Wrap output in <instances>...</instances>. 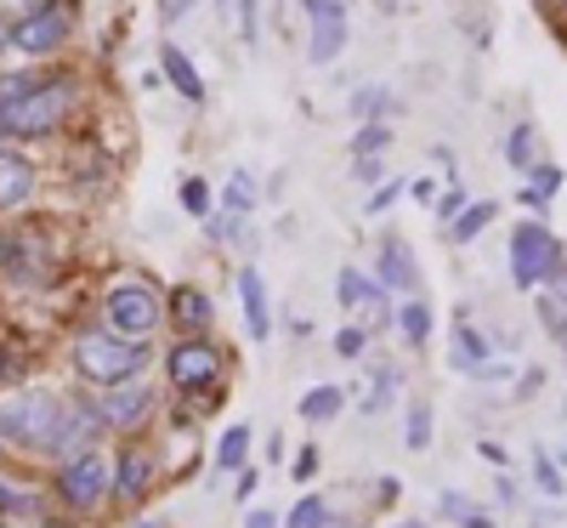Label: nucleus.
I'll list each match as a JSON object with an SVG mask.
<instances>
[{"label":"nucleus","mask_w":567,"mask_h":528,"mask_svg":"<svg viewBox=\"0 0 567 528\" xmlns=\"http://www.w3.org/2000/svg\"><path fill=\"white\" fill-rule=\"evenodd\" d=\"M290 471H296V484H312V477H318V444H307V449L296 455Z\"/></svg>","instance_id":"obj_41"},{"label":"nucleus","mask_w":567,"mask_h":528,"mask_svg":"<svg viewBox=\"0 0 567 528\" xmlns=\"http://www.w3.org/2000/svg\"><path fill=\"white\" fill-rule=\"evenodd\" d=\"M437 511H443L449 522H460V528H488V511L465 506V495H443V500H437Z\"/></svg>","instance_id":"obj_34"},{"label":"nucleus","mask_w":567,"mask_h":528,"mask_svg":"<svg viewBox=\"0 0 567 528\" xmlns=\"http://www.w3.org/2000/svg\"><path fill=\"white\" fill-rule=\"evenodd\" d=\"M505 165H511V171H534V165H539V131H534V120H516V125H511V136H505Z\"/></svg>","instance_id":"obj_25"},{"label":"nucleus","mask_w":567,"mask_h":528,"mask_svg":"<svg viewBox=\"0 0 567 528\" xmlns=\"http://www.w3.org/2000/svg\"><path fill=\"white\" fill-rule=\"evenodd\" d=\"M239 302H245L250 342H267V335H272V307H267V284H261L256 267H239Z\"/></svg>","instance_id":"obj_21"},{"label":"nucleus","mask_w":567,"mask_h":528,"mask_svg":"<svg viewBox=\"0 0 567 528\" xmlns=\"http://www.w3.org/2000/svg\"><path fill=\"white\" fill-rule=\"evenodd\" d=\"M0 58H12V18H0Z\"/></svg>","instance_id":"obj_48"},{"label":"nucleus","mask_w":567,"mask_h":528,"mask_svg":"<svg viewBox=\"0 0 567 528\" xmlns=\"http://www.w3.org/2000/svg\"><path fill=\"white\" fill-rule=\"evenodd\" d=\"M561 347H567V329H561Z\"/></svg>","instance_id":"obj_53"},{"label":"nucleus","mask_w":567,"mask_h":528,"mask_svg":"<svg viewBox=\"0 0 567 528\" xmlns=\"http://www.w3.org/2000/svg\"><path fill=\"white\" fill-rule=\"evenodd\" d=\"M0 149H7V136H0Z\"/></svg>","instance_id":"obj_54"},{"label":"nucleus","mask_w":567,"mask_h":528,"mask_svg":"<svg viewBox=\"0 0 567 528\" xmlns=\"http://www.w3.org/2000/svg\"><path fill=\"white\" fill-rule=\"evenodd\" d=\"M142 369H148V342H131V335H114V329H85L74 342V375L91 393L142 380Z\"/></svg>","instance_id":"obj_4"},{"label":"nucleus","mask_w":567,"mask_h":528,"mask_svg":"<svg viewBox=\"0 0 567 528\" xmlns=\"http://www.w3.org/2000/svg\"><path fill=\"white\" fill-rule=\"evenodd\" d=\"M40 511H45V495L0 466V522H34Z\"/></svg>","instance_id":"obj_20"},{"label":"nucleus","mask_w":567,"mask_h":528,"mask_svg":"<svg viewBox=\"0 0 567 528\" xmlns=\"http://www.w3.org/2000/svg\"><path fill=\"white\" fill-rule=\"evenodd\" d=\"M245 528H278V517H272V511H250Z\"/></svg>","instance_id":"obj_47"},{"label":"nucleus","mask_w":567,"mask_h":528,"mask_svg":"<svg viewBox=\"0 0 567 528\" xmlns=\"http://www.w3.org/2000/svg\"><path fill=\"white\" fill-rule=\"evenodd\" d=\"M284 528H329V506L318 500V495H301L296 500V511H290V522Z\"/></svg>","instance_id":"obj_36"},{"label":"nucleus","mask_w":567,"mask_h":528,"mask_svg":"<svg viewBox=\"0 0 567 528\" xmlns=\"http://www.w3.org/2000/svg\"><path fill=\"white\" fill-rule=\"evenodd\" d=\"M159 74H165V85L176 91V98H182L187 109H205V98H210V85H205L199 63L187 58L182 45H159Z\"/></svg>","instance_id":"obj_17"},{"label":"nucleus","mask_w":567,"mask_h":528,"mask_svg":"<svg viewBox=\"0 0 567 528\" xmlns=\"http://www.w3.org/2000/svg\"><path fill=\"white\" fill-rule=\"evenodd\" d=\"M256 200H261V194H256V176H250V171H233V176H227V187H221L227 216H250V211H256Z\"/></svg>","instance_id":"obj_30"},{"label":"nucleus","mask_w":567,"mask_h":528,"mask_svg":"<svg viewBox=\"0 0 567 528\" xmlns=\"http://www.w3.org/2000/svg\"><path fill=\"white\" fill-rule=\"evenodd\" d=\"M74 29H80V12L74 0H34L12 18V58L23 63H52L74 45Z\"/></svg>","instance_id":"obj_5"},{"label":"nucleus","mask_w":567,"mask_h":528,"mask_svg":"<svg viewBox=\"0 0 567 528\" xmlns=\"http://www.w3.org/2000/svg\"><path fill=\"white\" fill-rule=\"evenodd\" d=\"M499 216V205L494 200H471L454 222H449V238H454V245H477V238L488 233V222Z\"/></svg>","instance_id":"obj_23"},{"label":"nucleus","mask_w":567,"mask_h":528,"mask_svg":"<svg viewBox=\"0 0 567 528\" xmlns=\"http://www.w3.org/2000/svg\"><path fill=\"white\" fill-rule=\"evenodd\" d=\"M403 194V182H381V187H374V194H369V216H381L392 200Z\"/></svg>","instance_id":"obj_42"},{"label":"nucleus","mask_w":567,"mask_h":528,"mask_svg":"<svg viewBox=\"0 0 567 528\" xmlns=\"http://www.w3.org/2000/svg\"><path fill=\"white\" fill-rule=\"evenodd\" d=\"M363 347H369V324H347V329L336 335V353H341V358H363Z\"/></svg>","instance_id":"obj_37"},{"label":"nucleus","mask_w":567,"mask_h":528,"mask_svg":"<svg viewBox=\"0 0 567 528\" xmlns=\"http://www.w3.org/2000/svg\"><path fill=\"white\" fill-rule=\"evenodd\" d=\"M374 278H381L386 291H398V296H414L420 262H414V251H409L403 233H386V238H381V251H374Z\"/></svg>","instance_id":"obj_15"},{"label":"nucleus","mask_w":567,"mask_h":528,"mask_svg":"<svg viewBox=\"0 0 567 528\" xmlns=\"http://www.w3.org/2000/svg\"><path fill=\"white\" fill-rule=\"evenodd\" d=\"M0 267L12 273V284H45L52 278V245H45L40 227H12L7 238H0Z\"/></svg>","instance_id":"obj_10"},{"label":"nucleus","mask_w":567,"mask_h":528,"mask_svg":"<svg viewBox=\"0 0 567 528\" xmlns=\"http://www.w3.org/2000/svg\"><path fill=\"white\" fill-rule=\"evenodd\" d=\"M465 205H471V200H465V187H460V182H449L443 194H437V216H443V222H454Z\"/></svg>","instance_id":"obj_40"},{"label":"nucleus","mask_w":567,"mask_h":528,"mask_svg":"<svg viewBox=\"0 0 567 528\" xmlns=\"http://www.w3.org/2000/svg\"><path fill=\"white\" fill-rule=\"evenodd\" d=\"M176 200H182L187 216H210V182H205V176H182Z\"/></svg>","instance_id":"obj_33"},{"label":"nucleus","mask_w":567,"mask_h":528,"mask_svg":"<svg viewBox=\"0 0 567 528\" xmlns=\"http://www.w3.org/2000/svg\"><path fill=\"white\" fill-rule=\"evenodd\" d=\"M80 103V80L74 74H40L18 103L0 109V136H12V142H40V136H58L69 125Z\"/></svg>","instance_id":"obj_1"},{"label":"nucleus","mask_w":567,"mask_h":528,"mask_svg":"<svg viewBox=\"0 0 567 528\" xmlns=\"http://www.w3.org/2000/svg\"><path fill=\"white\" fill-rule=\"evenodd\" d=\"M12 387H23V358L12 347H0V393H12Z\"/></svg>","instance_id":"obj_39"},{"label":"nucleus","mask_w":567,"mask_h":528,"mask_svg":"<svg viewBox=\"0 0 567 528\" xmlns=\"http://www.w3.org/2000/svg\"><path fill=\"white\" fill-rule=\"evenodd\" d=\"M52 489L58 500L74 511V517H91V511H103L114 500V455L103 444H91L69 460H58V477H52Z\"/></svg>","instance_id":"obj_6"},{"label":"nucleus","mask_w":567,"mask_h":528,"mask_svg":"<svg viewBox=\"0 0 567 528\" xmlns=\"http://www.w3.org/2000/svg\"><path fill=\"white\" fill-rule=\"evenodd\" d=\"M165 375H171V387L182 398H216L221 393V375H227V353L216 342H205V335H182V342L165 353Z\"/></svg>","instance_id":"obj_8"},{"label":"nucleus","mask_w":567,"mask_h":528,"mask_svg":"<svg viewBox=\"0 0 567 528\" xmlns=\"http://www.w3.org/2000/svg\"><path fill=\"white\" fill-rule=\"evenodd\" d=\"M40 194V165L23 149H0V216L23 211Z\"/></svg>","instance_id":"obj_13"},{"label":"nucleus","mask_w":567,"mask_h":528,"mask_svg":"<svg viewBox=\"0 0 567 528\" xmlns=\"http://www.w3.org/2000/svg\"><path fill=\"white\" fill-rule=\"evenodd\" d=\"M154 489V455L148 449H120L114 455V500H142Z\"/></svg>","instance_id":"obj_19"},{"label":"nucleus","mask_w":567,"mask_h":528,"mask_svg":"<svg viewBox=\"0 0 567 528\" xmlns=\"http://www.w3.org/2000/svg\"><path fill=\"white\" fill-rule=\"evenodd\" d=\"M97 438H103V420H97V409H91V404H69V415H63V426H58V438L45 444L40 455L58 466V460H69V455L91 449Z\"/></svg>","instance_id":"obj_14"},{"label":"nucleus","mask_w":567,"mask_h":528,"mask_svg":"<svg viewBox=\"0 0 567 528\" xmlns=\"http://www.w3.org/2000/svg\"><path fill=\"white\" fill-rule=\"evenodd\" d=\"M386 149H392V125H386V120H358V136H352V160L386 154Z\"/></svg>","instance_id":"obj_31"},{"label":"nucleus","mask_w":567,"mask_h":528,"mask_svg":"<svg viewBox=\"0 0 567 528\" xmlns=\"http://www.w3.org/2000/svg\"><path fill=\"white\" fill-rule=\"evenodd\" d=\"M352 176H358V182H381V154H369V160H352Z\"/></svg>","instance_id":"obj_43"},{"label":"nucleus","mask_w":567,"mask_h":528,"mask_svg":"<svg viewBox=\"0 0 567 528\" xmlns=\"http://www.w3.org/2000/svg\"><path fill=\"white\" fill-rule=\"evenodd\" d=\"M347 109H352V120H386L398 103H392L386 85H358L352 98H347Z\"/></svg>","instance_id":"obj_29"},{"label":"nucleus","mask_w":567,"mask_h":528,"mask_svg":"<svg viewBox=\"0 0 567 528\" xmlns=\"http://www.w3.org/2000/svg\"><path fill=\"white\" fill-rule=\"evenodd\" d=\"M534 484H539V489H545L550 500H561V495H567V477H561V466H556V460H550L545 449L534 455Z\"/></svg>","instance_id":"obj_35"},{"label":"nucleus","mask_w":567,"mask_h":528,"mask_svg":"<svg viewBox=\"0 0 567 528\" xmlns=\"http://www.w3.org/2000/svg\"><path fill=\"white\" fill-rule=\"evenodd\" d=\"M301 12H307V63L329 69L341 52H347V0H301Z\"/></svg>","instance_id":"obj_9"},{"label":"nucleus","mask_w":567,"mask_h":528,"mask_svg":"<svg viewBox=\"0 0 567 528\" xmlns=\"http://www.w3.org/2000/svg\"><path fill=\"white\" fill-rule=\"evenodd\" d=\"M136 528H159V522H136Z\"/></svg>","instance_id":"obj_52"},{"label":"nucleus","mask_w":567,"mask_h":528,"mask_svg":"<svg viewBox=\"0 0 567 528\" xmlns=\"http://www.w3.org/2000/svg\"><path fill=\"white\" fill-rule=\"evenodd\" d=\"M432 431H437V420H432V404H409L403 409V444H409V455H425L432 449Z\"/></svg>","instance_id":"obj_26"},{"label":"nucleus","mask_w":567,"mask_h":528,"mask_svg":"<svg viewBox=\"0 0 567 528\" xmlns=\"http://www.w3.org/2000/svg\"><path fill=\"white\" fill-rule=\"evenodd\" d=\"M556 194H561V165H556V160H539V165L528 171V182H523V205H528V211H550Z\"/></svg>","instance_id":"obj_24"},{"label":"nucleus","mask_w":567,"mask_h":528,"mask_svg":"<svg viewBox=\"0 0 567 528\" xmlns=\"http://www.w3.org/2000/svg\"><path fill=\"white\" fill-rule=\"evenodd\" d=\"M233 477H239V484H233V500H250L256 495V471L245 466V471H233Z\"/></svg>","instance_id":"obj_45"},{"label":"nucleus","mask_w":567,"mask_h":528,"mask_svg":"<svg viewBox=\"0 0 567 528\" xmlns=\"http://www.w3.org/2000/svg\"><path fill=\"white\" fill-rule=\"evenodd\" d=\"M216 318V302L199 291V284H176V291L165 296V324H176L182 335H205Z\"/></svg>","instance_id":"obj_18"},{"label":"nucleus","mask_w":567,"mask_h":528,"mask_svg":"<svg viewBox=\"0 0 567 528\" xmlns=\"http://www.w3.org/2000/svg\"><path fill=\"white\" fill-rule=\"evenodd\" d=\"M63 415H69V404L52 387H12V393H0V449L40 455L45 444L58 438Z\"/></svg>","instance_id":"obj_2"},{"label":"nucleus","mask_w":567,"mask_h":528,"mask_svg":"<svg viewBox=\"0 0 567 528\" xmlns=\"http://www.w3.org/2000/svg\"><path fill=\"white\" fill-rule=\"evenodd\" d=\"M374 7H381V12H398V7H403V0H374Z\"/></svg>","instance_id":"obj_49"},{"label":"nucleus","mask_w":567,"mask_h":528,"mask_svg":"<svg viewBox=\"0 0 567 528\" xmlns=\"http://www.w3.org/2000/svg\"><path fill=\"white\" fill-rule=\"evenodd\" d=\"M392 324H398V335H403L409 347H425V342H432V329H437L432 307H425L420 296H403V307L392 313Z\"/></svg>","instance_id":"obj_22"},{"label":"nucleus","mask_w":567,"mask_h":528,"mask_svg":"<svg viewBox=\"0 0 567 528\" xmlns=\"http://www.w3.org/2000/svg\"><path fill=\"white\" fill-rule=\"evenodd\" d=\"M250 466V426H227L216 438V471H245Z\"/></svg>","instance_id":"obj_27"},{"label":"nucleus","mask_w":567,"mask_h":528,"mask_svg":"<svg viewBox=\"0 0 567 528\" xmlns=\"http://www.w3.org/2000/svg\"><path fill=\"white\" fill-rule=\"evenodd\" d=\"M398 528H425V522H398Z\"/></svg>","instance_id":"obj_50"},{"label":"nucleus","mask_w":567,"mask_h":528,"mask_svg":"<svg viewBox=\"0 0 567 528\" xmlns=\"http://www.w3.org/2000/svg\"><path fill=\"white\" fill-rule=\"evenodd\" d=\"M409 194H414L420 205H437V182H432V176H420V182H409Z\"/></svg>","instance_id":"obj_44"},{"label":"nucleus","mask_w":567,"mask_h":528,"mask_svg":"<svg viewBox=\"0 0 567 528\" xmlns=\"http://www.w3.org/2000/svg\"><path fill=\"white\" fill-rule=\"evenodd\" d=\"M91 409H97L103 431H120V438H131V431H142V420L154 415V393L142 387V380H125V387H97Z\"/></svg>","instance_id":"obj_11"},{"label":"nucleus","mask_w":567,"mask_h":528,"mask_svg":"<svg viewBox=\"0 0 567 528\" xmlns=\"http://www.w3.org/2000/svg\"><path fill=\"white\" fill-rule=\"evenodd\" d=\"M341 404H347V393H341V387H312V393H301L296 415H301V420H312V426H323V420H336V415H341Z\"/></svg>","instance_id":"obj_28"},{"label":"nucleus","mask_w":567,"mask_h":528,"mask_svg":"<svg viewBox=\"0 0 567 528\" xmlns=\"http://www.w3.org/2000/svg\"><path fill=\"white\" fill-rule=\"evenodd\" d=\"M336 296H341L347 313H369V324H381V318L392 313L386 284L369 278V273H358V267H341V273H336Z\"/></svg>","instance_id":"obj_16"},{"label":"nucleus","mask_w":567,"mask_h":528,"mask_svg":"<svg viewBox=\"0 0 567 528\" xmlns=\"http://www.w3.org/2000/svg\"><path fill=\"white\" fill-rule=\"evenodd\" d=\"M159 324H165V296L154 291L148 278H120V284H109V296H103V329L131 335V342H148Z\"/></svg>","instance_id":"obj_7"},{"label":"nucleus","mask_w":567,"mask_h":528,"mask_svg":"<svg viewBox=\"0 0 567 528\" xmlns=\"http://www.w3.org/2000/svg\"><path fill=\"white\" fill-rule=\"evenodd\" d=\"M511 284L516 291H561L567 284V251H561V238L550 222L528 216V222H516L511 227Z\"/></svg>","instance_id":"obj_3"},{"label":"nucleus","mask_w":567,"mask_h":528,"mask_svg":"<svg viewBox=\"0 0 567 528\" xmlns=\"http://www.w3.org/2000/svg\"><path fill=\"white\" fill-rule=\"evenodd\" d=\"M216 7H221V12H227V7H233V0H216Z\"/></svg>","instance_id":"obj_51"},{"label":"nucleus","mask_w":567,"mask_h":528,"mask_svg":"<svg viewBox=\"0 0 567 528\" xmlns=\"http://www.w3.org/2000/svg\"><path fill=\"white\" fill-rule=\"evenodd\" d=\"M449 364L471 380H505L511 364H494V342L471 324V313H454V347H449Z\"/></svg>","instance_id":"obj_12"},{"label":"nucleus","mask_w":567,"mask_h":528,"mask_svg":"<svg viewBox=\"0 0 567 528\" xmlns=\"http://www.w3.org/2000/svg\"><path fill=\"white\" fill-rule=\"evenodd\" d=\"M477 455H483L488 466H499V471H505V460H511V455H505V449H499L494 438H483V444H477Z\"/></svg>","instance_id":"obj_46"},{"label":"nucleus","mask_w":567,"mask_h":528,"mask_svg":"<svg viewBox=\"0 0 567 528\" xmlns=\"http://www.w3.org/2000/svg\"><path fill=\"white\" fill-rule=\"evenodd\" d=\"M392 398H398V369H392V364H381V369H374V387H369V398H363V415H381Z\"/></svg>","instance_id":"obj_32"},{"label":"nucleus","mask_w":567,"mask_h":528,"mask_svg":"<svg viewBox=\"0 0 567 528\" xmlns=\"http://www.w3.org/2000/svg\"><path fill=\"white\" fill-rule=\"evenodd\" d=\"M233 12H239V29H245V40L256 45V40H261V0H233Z\"/></svg>","instance_id":"obj_38"}]
</instances>
